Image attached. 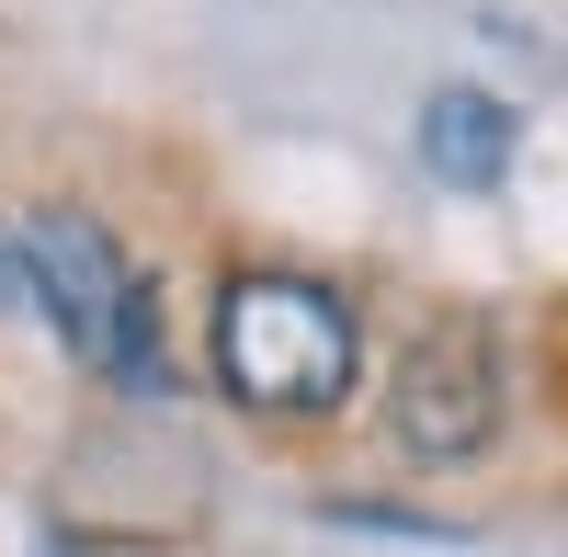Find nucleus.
Listing matches in <instances>:
<instances>
[{"label":"nucleus","mask_w":568,"mask_h":557,"mask_svg":"<svg viewBox=\"0 0 568 557\" xmlns=\"http://www.w3.org/2000/svg\"><path fill=\"white\" fill-rule=\"evenodd\" d=\"M387 433H398L409 467H466V455H489V433H500V342H489V318H433V331L398 353Z\"/></svg>","instance_id":"7ed1b4c3"},{"label":"nucleus","mask_w":568,"mask_h":557,"mask_svg":"<svg viewBox=\"0 0 568 557\" xmlns=\"http://www.w3.org/2000/svg\"><path fill=\"white\" fill-rule=\"evenodd\" d=\"M23 273H34V307L58 318V342L91 364V376H114V387H136V398L171 376V364H160V285L103 240V216L45 205V216L23 227Z\"/></svg>","instance_id":"f03ea898"},{"label":"nucleus","mask_w":568,"mask_h":557,"mask_svg":"<svg viewBox=\"0 0 568 557\" xmlns=\"http://www.w3.org/2000/svg\"><path fill=\"white\" fill-rule=\"evenodd\" d=\"M12 296L34 307V273H23V251H0V307H12Z\"/></svg>","instance_id":"39448f33"},{"label":"nucleus","mask_w":568,"mask_h":557,"mask_svg":"<svg viewBox=\"0 0 568 557\" xmlns=\"http://www.w3.org/2000/svg\"><path fill=\"white\" fill-rule=\"evenodd\" d=\"M420 171L433 182H455V194H489V182L511 171V103L500 91H433L420 103Z\"/></svg>","instance_id":"20e7f679"},{"label":"nucleus","mask_w":568,"mask_h":557,"mask_svg":"<svg viewBox=\"0 0 568 557\" xmlns=\"http://www.w3.org/2000/svg\"><path fill=\"white\" fill-rule=\"evenodd\" d=\"M364 318L318 273H227L216 285V387L262 422H318L353 398Z\"/></svg>","instance_id":"f257e3e1"}]
</instances>
